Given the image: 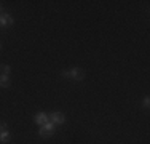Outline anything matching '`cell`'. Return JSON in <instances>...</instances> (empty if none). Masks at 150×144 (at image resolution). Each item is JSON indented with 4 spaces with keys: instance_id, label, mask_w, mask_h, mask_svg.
Instances as JSON below:
<instances>
[{
    "instance_id": "1",
    "label": "cell",
    "mask_w": 150,
    "mask_h": 144,
    "mask_svg": "<svg viewBox=\"0 0 150 144\" xmlns=\"http://www.w3.org/2000/svg\"><path fill=\"white\" fill-rule=\"evenodd\" d=\"M62 77L70 78V80H74V82H81L85 77V74L80 67H72L70 71H62Z\"/></svg>"
},
{
    "instance_id": "2",
    "label": "cell",
    "mask_w": 150,
    "mask_h": 144,
    "mask_svg": "<svg viewBox=\"0 0 150 144\" xmlns=\"http://www.w3.org/2000/svg\"><path fill=\"white\" fill-rule=\"evenodd\" d=\"M56 131V125L51 123V122H46L45 125H42L40 130H38V135L42 136V138H48V136H53Z\"/></svg>"
},
{
    "instance_id": "3",
    "label": "cell",
    "mask_w": 150,
    "mask_h": 144,
    "mask_svg": "<svg viewBox=\"0 0 150 144\" xmlns=\"http://www.w3.org/2000/svg\"><path fill=\"white\" fill-rule=\"evenodd\" d=\"M48 118H50V122L54 123V125L66 123V115H64L62 112H51V114H48Z\"/></svg>"
},
{
    "instance_id": "4",
    "label": "cell",
    "mask_w": 150,
    "mask_h": 144,
    "mask_svg": "<svg viewBox=\"0 0 150 144\" xmlns=\"http://www.w3.org/2000/svg\"><path fill=\"white\" fill-rule=\"evenodd\" d=\"M15 24V19L10 13H2L0 14V27H8Z\"/></svg>"
},
{
    "instance_id": "5",
    "label": "cell",
    "mask_w": 150,
    "mask_h": 144,
    "mask_svg": "<svg viewBox=\"0 0 150 144\" xmlns=\"http://www.w3.org/2000/svg\"><path fill=\"white\" fill-rule=\"evenodd\" d=\"M34 122H35L37 125H40V127H42V125H45L46 122H50L48 114H45V112H37V114L34 115Z\"/></svg>"
},
{
    "instance_id": "6",
    "label": "cell",
    "mask_w": 150,
    "mask_h": 144,
    "mask_svg": "<svg viewBox=\"0 0 150 144\" xmlns=\"http://www.w3.org/2000/svg\"><path fill=\"white\" fill-rule=\"evenodd\" d=\"M10 139H11V133H10L8 130L0 131V143H8Z\"/></svg>"
},
{
    "instance_id": "7",
    "label": "cell",
    "mask_w": 150,
    "mask_h": 144,
    "mask_svg": "<svg viewBox=\"0 0 150 144\" xmlns=\"http://www.w3.org/2000/svg\"><path fill=\"white\" fill-rule=\"evenodd\" d=\"M0 86H3V88H8L10 86V77L5 74H0Z\"/></svg>"
},
{
    "instance_id": "8",
    "label": "cell",
    "mask_w": 150,
    "mask_h": 144,
    "mask_svg": "<svg viewBox=\"0 0 150 144\" xmlns=\"http://www.w3.org/2000/svg\"><path fill=\"white\" fill-rule=\"evenodd\" d=\"M142 107H144V109H149L150 107V98L149 96H145L144 101H142Z\"/></svg>"
},
{
    "instance_id": "9",
    "label": "cell",
    "mask_w": 150,
    "mask_h": 144,
    "mask_svg": "<svg viewBox=\"0 0 150 144\" xmlns=\"http://www.w3.org/2000/svg\"><path fill=\"white\" fill-rule=\"evenodd\" d=\"M10 72H11V67L6 64V66H2V74H5V75H8Z\"/></svg>"
},
{
    "instance_id": "10",
    "label": "cell",
    "mask_w": 150,
    "mask_h": 144,
    "mask_svg": "<svg viewBox=\"0 0 150 144\" xmlns=\"http://www.w3.org/2000/svg\"><path fill=\"white\" fill-rule=\"evenodd\" d=\"M3 130H6V123H0V131H3Z\"/></svg>"
},
{
    "instance_id": "11",
    "label": "cell",
    "mask_w": 150,
    "mask_h": 144,
    "mask_svg": "<svg viewBox=\"0 0 150 144\" xmlns=\"http://www.w3.org/2000/svg\"><path fill=\"white\" fill-rule=\"evenodd\" d=\"M2 13H3V5L0 3V14H2Z\"/></svg>"
},
{
    "instance_id": "12",
    "label": "cell",
    "mask_w": 150,
    "mask_h": 144,
    "mask_svg": "<svg viewBox=\"0 0 150 144\" xmlns=\"http://www.w3.org/2000/svg\"><path fill=\"white\" fill-rule=\"evenodd\" d=\"M0 50H2V42H0Z\"/></svg>"
},
{
    "instance_id": "13",
    "label": "cell",
    "mask_w": 150,
    "mask_h": 144,
    "mask_svg": "<svg viewBox=\"0 0 150 144\" xmlns=\"http://www.w3.org/2000/svg\"><path fill=\"white\" fill-rule=\"evenodd\" d=\"M0 67H2V66H0Z\"/></svg>"
}]
</instances>
